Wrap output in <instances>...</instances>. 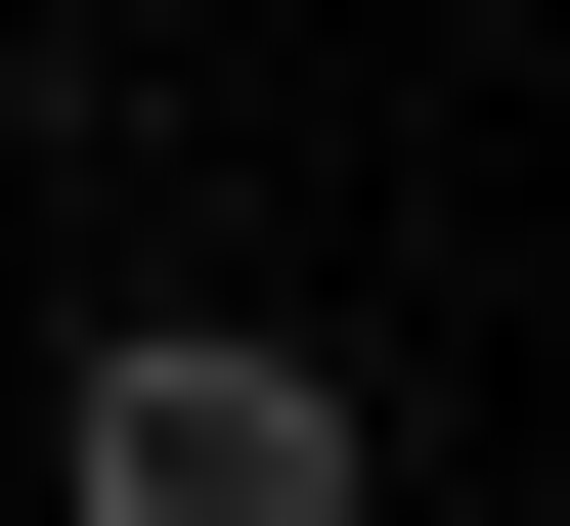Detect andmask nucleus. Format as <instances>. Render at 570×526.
Wrapping results in <instances>:
<instances>
[{
    "label": "nucleus",
    "instance_id": "obj_1",
    "mask_svg": "<svg viewBox=\"0 0 570 526\" xmlns=\"http://www.w3.org/2000/svg\"><path fill=\"white\" fill-rule=\"evenodd\" d=\"M45 526H395V439H352L307 307H88L45 351Z\"/></svg>",
    "mask_w": 570,
    "mask_h": 526
}]
</instances>
